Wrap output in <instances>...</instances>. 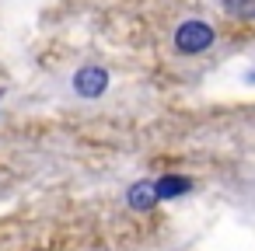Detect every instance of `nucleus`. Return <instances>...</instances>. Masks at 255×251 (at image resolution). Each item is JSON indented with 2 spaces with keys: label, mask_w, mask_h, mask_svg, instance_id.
<instances>
[{
  "label": "nucleus",
  "mask_w": 255,
  "mask_h": 251,
  "mask_svg": "<svg viewBox=\"0 0 255 251\" xmlns=\"http://www.w3.org/2000/svg\"><path fill=\"white\" fill-rule=\"evenodd\" d=\"M213 42H217V28H213L210 21H203V18L182 21V25L175 28V35H171V46H175L182 56H199V53L213 49Z\"/></svg>",
  "instance_id": "obj_1"
},
{
  "label": "nucleus",
  "mask_w": 255,
  "mask_h": 251,
  "mask_svg": "<svg viewBox=\"0 0 255 251\" xmlns=\"http://www.w3.org/2000/svg\"><path fill=\"white\" fill-rule=\"evenodd\" d=\"M74 94L77 98H84V101H95V98H102L105 91H109V84H112V74L105 70V67H98V63H88V67H81L77 74H74Z\"/></svg>",
  "instance_id": "obj_2"
},
{
  "label": "nucleus",
  "mask_w": 255,
  "mask_h": 251,
  "mask_svg": "<svg viewBox=\"0 0 255 251\" xmlns=\"http://www.w3.org/2000/svg\"><path fill=\"white\" fill-rule=\"evenodd\" d=\"M196 188V181L189 178V174H161V178H154V195H157V202H168V199H182V195H189Z\"/></svg>",
  "instance_id": "obj_3"
},
{
  "label": "nucleus",
  "mask_w": 255,
  "mask_h": 251,
  "mask_svg": "<svg viewBox=\"0 0 255 251\" xmlns=\"http://www.w3.org/2000/svg\"><path fill=\"white\" fill-rule=\"evenodd\" d=\"M126 206H129L133 213H150V209L157 206L154 181H150V178H143V181H133V185L126 188Z\"/></svg>",
  "instance_id": "obj_4"
},
{
  "label": "nucleus",
  "mask_w": 255,
  "mask_h": 251,
  "mask_svg": "<svg viewBox=\"0 0 255 251\" xmlns=\"http://www.w3.org/2000/svg\"><path fill=\"white\" fill-rule=\"evenodd\" d=\"M224 11H227L231 18L248 21V18L255 14V0H224Z\"/></svg>",
  "instance_id": "obj_5"
}]
</instances>
